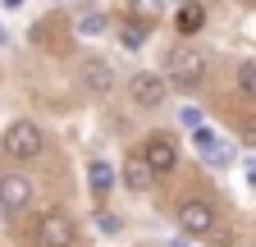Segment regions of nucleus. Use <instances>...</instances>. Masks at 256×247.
Here are the masks:
<instances>
[{"mask_svg": "<svg viewBox=\"0 0 256 247\" xmlns=\"http://www.w3.org/2000/svg\"><path fill=\"white\" fill-rule=\"evenodd\" d=\"M165 69H170L165 82H174V87H197L206 78V55L197 46H174L165 55Z\"/></svg>", "mask_w": 256, "mask_h": 247, "instance_id": "nucleus-1", "label": "nucleus"}, {"mask_svg": "<svg viewBox=\"0 0 256 247\" xmlns=\"http://www.w3.org/2000/svg\"><path fill=\"white\" fill-rule=\"evenodd\" d=\"M0 151H5L10 160H37V151H42V128L32 119H14L5 138H0Z\"/></svg>", "mask_w": 256, "mask_h": 247, "instance_id": "nucleus-2", "label": "nucleus"}, {"mask_svg": "<svg viewBox=\"0 0 256 247\" xmlns=\"http://www.w3.org/2000/svg\"><path fill=\"white\" fill-rule=\"evenodd\" d=\"M192 151H197L210 170H224V165L234 160V146L224 142L220 133H210V128H192Z\"/></svg>", "mask_w": 256, "mask_h": 247, "instance_id": "nucleus-3", "label": "nucleus"}, {"mask_svg": "<svg viewBox=\"0 0 256 247\" xmlns=\"http://www.w3.org/2000/svg\"><path fill=\"white\" fill-rule=\"evenodd\" d=\"M128 96H133V106H165V96H170V82H165V74H138L133 82H128Z\"/></svg>", "mask_w": 256, "mask_h": 247, "instance_id": "nucleus-4", "label": "nucleus"}, {"mask_svg": "<svg viewBox=\"0 0 256 247\" xmlns=\"http://www.w3.org/2000/svg\"><path fill=\"white\" fill-rule=\"evenodd\" d=\"M37 247H74V220H69L64 210L42 215V224H37Z\"/></svg>", "mask_w": 256, "mask_h": 247, "instance_id": "nucleus-5", "label": "nucleus"}, {"mask_svg": "<svg viewBox=\"0 0 256 247\" xmlns=\"http://www.w3.org/2000/svg\"><path fill=\"white\" fill-rule=\"evenodd\" d=\"M178 229H183V234H210V229H215V206L202 202V197H188V202L178 206Z\"/></svg>", "mask_w": 256, "mask_h": 247, "instance_id": "nucleus-6", "label": "nucleus"}, {"mask_svg": "<svg viewBox=\"0 0 256 247\" xmlns=\"http://www.w3.org/2000/svg\"><path fill=\"white\" fill-rule=\"evenodd\" d=\"M142 160H146L156 174H170V170L178 165V151H174V142H170L165 133H151L146 146H142Z\"/></svg>", "mask_w": 256, "mask_h": 247, "instance_id": "nucleus-7", "label": "nucleus"}, {"mask_svg": "<svg viewBox=\"0 0 256 247\" xmlns=\"http://www.w3.org/2000/svg\"><path fill=\"white\" fill-rule=\"evenodd\" d=\"M32 202V183L23 178V174H0V210H23Z\"/></svg>", "mask_w": 256, "mask_h": 247, "instance_id": "nucleus-8", "label": "nucleus"}, {"mask_svg": "<svg viewBox=\"0 0 256 247\" xmlns=\"http://www.w3.org/2000/svg\"><path fill=\"white\" fill-rule=\"evenodd\" d=\"M82 82H87L92 92H110V82H114V69L106 64V60H82Z\"/></svg>", "mask_w": 256, "mask_h": 247, "instance_id": "nucleus-9", "label": "nucleus"}, {"mask_svg": "<svg viewBox=\"0 0 256 247\" xmlns=\"http://www.w3.org/2000/svg\"><path fill=\"white\" fill-rule=\"evenodd\" d=\"M151 178H156V170H151V165L142 160V151H138V156H128V160H124V183H128V188H138V192H142V188H146Z\"/></svg>", "mask_w": 256, "mask_h": 247, "instance_id": "nucleus-10", "label": "nucleus"}, {"mask_svg": "<svg viewBox=\"0 0 256 247\" xmlns=\"http://www.w3.org/2000/svg\"><path fill=\"white\" fill-rule=\"evenodd\" d=\"M174 23H178V32H183V37H188V32H202V23H206V10L197 5V0H188V5H178Z\"/></svg>", "mask_w": 256, "mask_h": 247, "instance_id": "nucleus-11", "label": "nucleus"}, {"mask_svg": "<svg viewBox=\"0 0 256 247\" xmlns=\"http://www.w3.org/2000/svg\"><path fill=\"white\" fill-rule=\"evenodd\" d=\"M87 188H92L96 197H106V192L114 188V170H110L106 160H92V165H87Z\"/></svg>", "mask_w": 256, "mask_h": 247, "instance_id": "nucleus-12", "label": "nucleus"}, {"mask_svg": "<svg viewBox=\"0 0 256 247\" xmlns=\"http://www.w3.org/2000/svg\"><path fill=\"white\" fill-rule=\"evenodd\" d=\"M146 32H151V23H142V18H128V23L119 28V42H124L128 50H138V46L146 42Z\"/></svg>", "mask_w": 256, "mask_h": 247, "instance_id": "nucleus-13", "label": "nucleus"}, {"mask_svg": "<svg viewBox=\"0 0 256 247\" xmlns=\"http://www.w3.org/2000/svg\"><path fill=\"white\" fill-rule=\"evenodd\" d=\"M238 87H242V96L256 101V64H238Z\"/></svg>", "mask_w": 256, "mask_h": 247, "instance_id": "nucleus-14", "label": "nucleus"}, {"mask_svg": "<svg viewBox=\"0 0 256 247\" xmlns=\"http://www.w3.org/2000/svg\"><path fill=\"white\" fill-rule=\"evenodd\" d=\"M78 32H82V37H101V32H106V18H101V14H87V18L78 23Z\"/></svg>", "mask_w": 256, "mask_h": 247, "instance_id": "nucleus-15", "label": "nucleus"}, {"mask_svg": "<svg viewBox=\"0 0 256 247\" xmlns=\"http://www.w3.org/2000/svg\"><path fill=\"white\" fill-rule=\"evenodd\" d=\"M128 5H133L138 14H146V18H151V14H160V10H165L170 0H128Z\"/></svg>", "mask_w": 256, "mask_h": 247, "instance_id": "nucleus-16", "label": "nucleus"}, {"mask_svg": "<svg viewBox=\"0 0 256 247\" xmlns=\"http://www.w3.org/2000/svg\"><path fill=\"white\" fill-rule=\"evenodd\" d=\"M178 119H183V128H202V114L192 110V106H183V110H178Z\"/></svg>", "mask_w": 256, "mask_h": 247, "instance_id": "nucleus-17", "label": "nucleus"}, {"mask_svg": "<svg viewBox=\"0 0 256 247\" xmlns=\"http://www.w3.org/2000/svg\"><path fill=\"white\" fill-rule=\"evenodd\" d=\"M247 142H252V146H256V124H247Z\"/></svg>", "mask_w": 256, "mask_h": 247, "instance_id": "nucleus-18", "label": "nucleus"}, {"mask_svg": "<svg viewBox=\"0 0 256 247\" xmlns=\"http://www.w3.org/2000/svg\"><path fill=\"white\" fill-rule=\"evenodd\" d=\"M247 178H252V183H256V160H252V165H247Z\"/></svg>", "mask_w": 256, "mask_h": 247, "instance_id": "nucleus-19", "label": "nucleus"}, {"mask_svg": "<svg viewBox=\"0 0 256 247\" xmlns=\"http://www.w3.org/2000/svg\"><path fill=\"white\" fill-rule=\"evenodd\" d=\"M5 5H10V10H18V5H23V0H5Z\"/></svg>", "mask_w": 256, "mask_h": 247, "instance_id": "nucleus-20", "label": "nucleus"}, {"mask_svg": "<svg viewBox=\"0 0 256 247\" xmlns=\"http://www.w3.org/2000/svg\"><path fill=\"white\" fill-rule=\"evenodd\" d=\"M170 247H188V242H170Z\"/></svg>", "mask_w": 256, "mask_h": 247, "instance_id": "nucleus-21", "label": "nucleus"}]
</instances>
